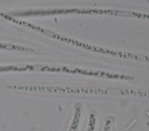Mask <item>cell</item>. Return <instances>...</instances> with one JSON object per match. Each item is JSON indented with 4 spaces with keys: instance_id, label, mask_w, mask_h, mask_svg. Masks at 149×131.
Listing matches in <instances>:
<instances>
[{
    "instance_id": "obj_1",
    "label": "cell",
    "mask_w": 149,
    "mask_h": 131,
    "mask_svg": "<svg viewBox=\"0 0 149 131\" xmlns=\"http://www.w3.org/2000/svg\"><path fill=\"white\" fill-rule=\"evenodd\" d=\"M0 16L4 17V18H5V19H7V20L10 21V22H14V23L19 24V25H23L26 27H29V28L35 30L36 31L42 33V34H44V35L47 36L52 37V38L58 39V40L63 41V42H66V43L72 44V45H74L83 47V48L86 49V50H89V51H94V52L101 53H104V54H108V55L113 56H116V57L128 58V59H137V60H142V59H144V57L142 56H137V55H136V54H131L130 53L117 52V51H110V50H107V49L97 47H95V46L90 45H88V44L83 43V42H78V41L74 40V39H70V38L62 36L59 35V34H55V33L52 32V31H51V30H46V29L39 27V26L34 25L29 23V22H24V21L16 19L13 18V17H11L10 16L8 15V14H3V13H2V12H0Z\"/></svg>"
},
{
    "instance_id": "obj_2",
    "label": "cell",
    "mask_w": 149,
    "mask_h": 131,
    "mask_svg": "<svg viewBox=\"0 0 149 131\" xmlns=\"http://www.w3.org/2000/svg\"><path fill=\"white\" fill-rule=\"evenodd\" d=\"M110 14L116 16H134L137 18L148 19V15L142 14H137L134 12L121 11L113 10H94V9H61V10H37V11H26L18 13L17 16H34V15H51V14Z\"/></svg>"
},
{
    "instance_id": "obj_3",
    "label": "cell",
    "mask_w": 149,
    "mask_h": 131,
    "mask_svg": "<svg viewBox=\"0 0 149 131\" xmlns=\"http://www.w3.org/2000/svg\"><path fill=\"white\" fill-rule=\"evenodd\" d=\"M12 88L17 90H26V91H62V92H70V93H107L104 91L101 90H73L71 88H63V87H18L14 86Z\"/></svg>"
},
{
    "instance_id": "obj_4",
    "label": "cell",
    "mask_w": 149,
    "mask_h": 131,
    "mask_svg": "<svg viewBox=\"0 0 149 131\" xmlns=\"http://www.w3.org/2000/svg\"><path fill=\"white\" fill-rule=\"evenodd\" d=\"M110 122L109 121H106L105 123V126L104 128V131H109L110 130Z\"/></svg>"
}]
</instances>
